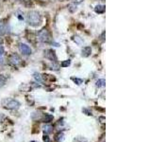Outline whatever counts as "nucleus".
Instances as JSON below:
<instances>
[{"instance_id":"nucleus-3","label":"nucleus","mask_w":151,"mask_h":142,"mask_svg":"<svg viewBox=\"0 0 151 142\" xmlns=\"http://www.w3.org/2000/svg\"><path fill=\"white\" fill-rule=\"evenodd\" d=\"M38 39H39V41H41L42 43H48L51 40L49 31L47 30H45V28L40 30L39 33H38Z\"/></svg>"},{"instance_id":"nucleus-23","label":"nucleus","mask_w":151,"mask_h":142,"mask_svg":"<svg viewBox=\"0 0 151 142\" xmlns=\"http://www.w3.org/2000/svg\"><path fill=\"white\" fill-rule=\"evenodd\" d=\"M18 1H20V0H18Z\"/></svg>"},{"instance_id":"nucleus-2","label":"nucleus","mask_w":151,"mask_h":142,"mask_svg":"<svg viewBox=\"0 0 151 142\" xmlns=\"http://www.w3.org/2000/svg\"><path fill=\"white\" fill-rule=\"evenodd\" d=\"M1 105L4 108L9 109V110H17V109H19V107L21 106V103L19 102L17 99L6 98V99H3L1 101Z\"/></svg>"},{"instance_id":"nucleus-17","label":"nucleus","mask_w":151,"mask_h":142,"mask_svg":"<svg viewBox=\"0 0 151 142\" xmlns=\"http://www.w3.org/2000/svg\"><path fill=\"white\" fill-rule=\"evenodd\" d=\"M68 65H70V60H67L66 62H63V63L61 64V66H63V67H65V66H68Z\"/></svg>"},{"instance_id":"nucleus-13","label":"nucleus","mask_w":151,"mask_h":142,"mask_svg":"<svg viewBox=\"0 0 151 142\" xmlns=\"http://www.w3.org/2000/svg\"><path fill=\"white\" fill-rule=\"evenodd\" d=\"M63 137H64L63 133H59V134L55 136V139H56L57 141H58V142H60V141H63Z\"/></svg>"},{"instance_id":"nucleus-8","label":"nucleus","mask_w":151,"mask_h":142,"mask_svg":"<svg viewBox=\"0 0 151 142\" xmlns=\"http://www.w3.org/2000/svg\"><path fill=\"white\" fill-rule=\"evenodd\" d=\"M94 11H96V13H103L104 12H105V6L98 5V6H96V9H94Z\"/></svg>"},{"instance_id":"nucleus-7","label":"nucleus","mask_w":151,"mask_h":142,"mask_svg":"<svg viewBox=\"0 0 151 142\" xmlns=\"http://www.w3.org/2000/svg\"><path fill=\"white\" fill-rule=\"evenodd\" d=\"M81 53H82V56L88 57V56L91 55V53H92V49L90 46H85V47H83V49H82Z\"/></svg>"},{"instance_id":"nucleus-14","label":"nucleus","mask_w":151,"mask_h":142,"mask_svg":"<svg viewBox=\"0 0 151 142\" xmlns=\"http://www.w3.org/2000/svg\"><path fill=\"white\" fill-rule=\"evenodd\" d=\"M96 86L97 87H103L105 86V80H99L96 82Z\"/></svg>"},{"instance_id":"nucleus-18","label":"nucleus","mask_w":151,"mask_h":142,"mask_svg":"<svg viewBox=\"0 0 151 142\" xmlns=\"http://www.w3.org/2000/svg\"><path fill=\"white\" fill-rule=\"evenodd\" d=\"M34 77H35V79H36L37 82H42V77H41V76H40L39 74H35Z\"/></svg>"},{"instance_id":"nucleus-4","label":"nucleus","mask_w":151,"mask_h":142,"mask_svg":"<svg viewBox=\"0 0 151 142\" xmlns=\"http://www.w3.org/2000/svg\"><path fill=\"white\" fill-rule=\"evenodd\" d=\"M9 61L13 66H18L22 64V59L20 58V56L16 53H12L11 56H9Z\"/></svg>"},{"instance_id":"nucleus-5","label":"nucleus","mask_w":151,"mask_h":142,"mask_svg":"<svg viewBox=\"0 0 151 142\" xmlns=\"http://www.w3.org/2000/svg\"><path fill=\"white\" fill-rule=\"evenodd\" d=\"M19 50H20L21 53L25 56H28L32 53V50L30 47L26 44H23V43H21V44L19 45Z\"/></svg>"},{"instance_id":"nucleus-21","label":"nucleus","mask_w":151,"mask_h":142,"mask_svg":"<svg viewBox=\"0 0 151 142\" xmlns=\"http://www.w3.org/2000/svg\"><path fill=\"white\" fill-rule=\"evenodd\" d=\"M30 142H37V141H35V140H32V141H30Z\"/></svg>"},{"instance_id":"nucleus-11","label":"nucleus","mask_w":151,"mask_h":142,"mask_svg":"<svg viewBox=\"0 0 151 142\" xmlns=\"http://www.w3.org/2000/svg\"><path fill=\"white\" fill-rule=\"evenodd\" d=\"M52 120H53V117H52L51 115H45V117L42 118V121L45 122V123H49Z\"/></svg>"},{"instance_id":"nucleus-22","label":"nucleus","mask_w":151,"mask_h":142,"mask_svg":"<svg viewBox=\"0 0 151 142\" xmlns=\"http://www.w3.org/2000/svg\"><path fill=\"white\" fill-rule=\"evenodd\" d=\"M0 42H1V39H0Z\"/></svg>"},{"instance_id":"nucleus-20","label":"nucleus","mask_w":151,"mask_h":142,"mask_svg":"<svg viewBox=\"0 0 151 142\" xmlns=\"http://www.w3.org/2000/svg\"><path fill=\"white\" fill-rule=\"evenodd\" d=\"M3 54H4V49H3V46H0V57Z\"/></svg>"},{"instance_id":"nucleus-6","label":"nucleus","mask_w":151,"mask_h":142,"mask_svg":"<svg viewBox=\"0 0 151 142\" xmlns=\"http://www.w3.org/2000/svg\"><path fill=\"white\" fill-rule=\"evenodd\" d=\"M45 56L46 57L47 59H49L52 62H56L57 61V57L55 54V51L52 49H47L45 51Z\"/></svg>"},{"instance_id":"nucleus-10","label":"nucleus","mask_w":151,"mask_h":142,"mask_svg":"<svg viewBox=\"0 0 151 142\" xmlns=\"http://www.w3.org/2000/svg\"><path fill=\"white\" fill-rule=\"evenodd\" d=\"M5 30H6V24L2 20H0V34H4Z\"/></svg>"},{"instance_id":"nucleus-9","label":"nucleus","mask_w":151,"mask_h":142,"mask_svg":"<svg viewBox=\"0 0 151 142\" xmlns=\"http://www.w3.org/2000/svg\"><path fill=\"white\" fill-rule=\"evenodd\" d=\"M44 131L46 134H50V133L53 132V127H52L50 124H45L44 126Z\"/></svg>"},{"instance_id":"nucleus-16","label":"nucleus","mask_w":151,"mask_h":142,"mask_svg":"<svg viewBox=\"0 0 151 142\" xmlns=\"http://www.w3.org/2000/svg\"><path fill=\"white\" fill-rule=\"evenodd\" d=\"M42 140H44V142H51L50 137L47 135H45L44 136H42Z\"/></svg>"},{"instance_id":"nucleus-1","label":"nucleus","mask_w":151,"mask_h":142,"mask_svg":"<svg viewBox=\"0 0 151 142\" xmlns=\"http://www.w3.org/2000/svg\"><path fill=\"white\" fill-rule=\"evenodd\" d=\"M27 20L30 26L37 27V26L41 25L42 18V15L40 14V12H38L36 11H30V12H28L27 15Z\"/></svg>"},{"instance_id":"nucleus-12","label":"nucleus","mask_w":151,"mask_h":142,"mask_svg":"<svg viewBox=\"0 0 151 142\" xmlns=\"http://www.w3.org/2000/svg\"><path fill=\"white\" fill-rule=\"evenodd\" d=\"M74 41H75L76 43H77L78 45H82L83 43H84V41H83L79 36H78V35H76V36L74 37Z\"/></svg>"},{"instance_id":"nucleus-15","label":"nucleus","mask_w":151,"mask_h":142,"mask_svg":"<svg viewBox=\"0 0 151 142\" xmlns=\"http://www.w3.org/2000/svg\"><path fill=\"white\" fill-rule=\"evenodd\" d=\"M6 83V79H5L3 76H0V87H2L3 85Z\"/></svg>"},{"instance_id":"nucleus-19","label":"nucleus","mask_w":151,"mask_h":142,"mask_svg":"<svg viewBox=\"0 0 151 142\" xmlns=\"http://www.w3.org/2000/svg\"><path fill=\"white\" fill-rule=\"evenodd\" d=\"M82 111H83V112H85V113H86V115H88V116H92V115H93V114H92V112L88 111L87 109H82Z\"/></svg>"}]
</instances>
